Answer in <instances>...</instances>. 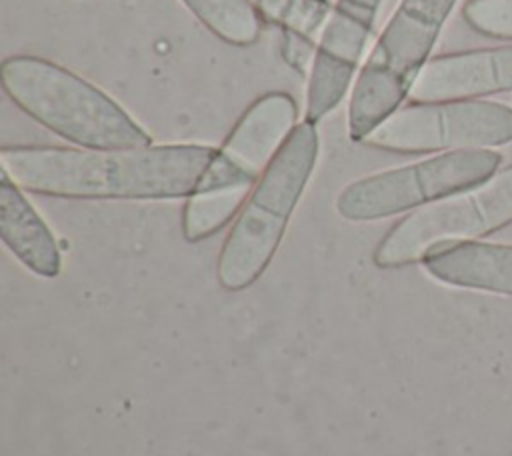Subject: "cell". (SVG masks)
I'll return each instance as SVG.
<instances>
[{
  "label": "cell",
  "mask_w": 512,
  "mask_h": 456,
  "mask_svg": "<svg viewBox=\"0 0 512 456\" xmlns=\"http://www.w3.org/2000/svg\"><path fill=\"white\" fill-rule=\"evenodd\" d=\"M0 168L26 192L74 200H172L254 186L204 144H150L130 150L4 146Z\"/></svg>",
  "instance_id": "cell-1"
},
{
  "label": "cell",
  "mask_w": 512,
  "mask_h": 456,
  "mask_svg": "<svg viewBox=\"0 0 512 456\" xmlns=\"http://www.w3.org/2000/svg\"><path fill=\"white\" fill-rule=\"evenodd\" d=\"M6 96L32 120L84 150H130L152 136L102 88L72 70L30 54L0 64Z\"/></svg>",
  "instance_id": "cell-2"
},
{
  "label": "cell",
  "mask_w": 512,
  "mask_h": 456,
  "mask_svg": "<svg viewBox=\"0 0 512 456\" xmlns=\"http://www.w3.org/2000/svg\"><path fill=\"white\" fill-rule=\"evenodd\" d=\"M318 148L316 124L298 122L252 186L218 254L216 278L224 290L252 286L272 262L314 172Z\"/></svg>",
  "instance_id": "cell-3"
},
{
  "label": "cell",
  "mask_w": 512,
  "mask_h": 456,
  "mask_svg": "<svg viewBox=\"0 0 512 456\" xmlns=\"http://www.w3.org/2000/svg\"><path fill=\"white\" fill-rule=\"evenodd\" d=\"M454 4L456 0H400L356 76L348 104L352 142H364L408 98Z\"/></svg>",
  "instance_id": "cell-4"
},
{
  "label": "cell",
  "mask_w": 512,
  "mask_h": 456,
  "mask_svg": "<svg viewBox=\"0 0 512 456\" xmlns=\"http://www.w3.org/2000/svg\"><path fill=\"white\" fill-rule=\"evenodd\" d=\"M500 164L502 156L494 150L440 152L346 184L336 198V212L348 222H374L418 210L484 184Z\"/></svg>",
  "instance_id": "cell-5"
},
{
  "label": "cell",
  "mask_w": 512,
  "mask_h": 456,
  "mask_svg": "<svg viewBox=\"0 0 512 456\" xmlns=\"http://www.w3.org/2000/svg\"><path fill=\"white\" fill-rule=\"evenodd\" d=\"M512 224V166L470 190L426 204L396 222L378 242V268L416 264L442 242L480 240Z\"/></svg>",
  "instance_id": "cell-6"
},
{
  "label": "cell",
  "mask_w": 512,
  "mask_h": 456,
  "mask_svg": "<svg viewBox=\"0 0 512 456\" xmlns=\"http://www.w3.org/2000/svg\"><path fill=\"white\" fill-rule=\"evenodd\" d=\"M512 142V108L492 100L412 102L392 112L364 144L398 154L490 150Z\"/></svg>",
  "instance_id": "cell-7"
},
{
  "label": "cell",
  "mask_w": 512,
  "mask_h": 456,
  "mask_svg": "<svg viewBox=\"0 0 512 456\" xmlns=\"http://www.w3.org/2000/svg\"><path fill=\"white\" fill-rule=\"evenodd\" d=\"M382 0H338L320 36L306 86V120L316 124L348 94Z\"/></svg>",
  "instance_id": "cell-8"
},
{
  "label": "cell",
  "mask_w": 512,
  "mask_h": 456,
  "mask_svg": "<svg viewBox=\"0 0 512 456\" xmlns=\"http://www.w3.org/2000/svg\"><path fill=\"white\" fill-rule=\"evenodd\" d=\"M512 92V44L430 58L410 86L412 102L480 100Z\"/></svg>",
  "instance_id": "cell-9"
},
{
  "label": "cell",
  "mask_w": 512,
  "mask_h": 456,
  "mask_svg": "<svg viewBox=\"0 0 512 456\" xmlns=\"http://www.w3.org/2000/svg\"><path fill=\"white\" fill-rule=\"evenodd\" d=\"M298 126V106L286 92H266L256 98L220 146V156L250 184L278 154Z\"/></svg>",
  "instance_id": "cell-10"
},
{
  "label": "cell",
  "mask_w": 512,
  "mask_h": 456,
  "mask_svg": "<svg viewBox=\"0 0 512 456\" xmlns=\"http://www.w3.org/2000/svg\"><path fill=\"white\" fill-rule=\"evenodd\" d=\"M420 264L442 284L512 296V244L442 242L432 246Z\"/></svg>",
  "instance_id": "cell-11"
},
{
  "label": "cell",
  "mask_w": 512,
  "mask_h": 456,
  "mask_svg": "<svg viewBox=\"0 0 512 456\" xmlns=\"http://www.w3.org/2000/svg\"><path fill=\"white\" fill-rule=\"evenodd\" d=\"M0 238L30 272L42 278L60 274L62 256L52 230L4 168H0Z\"/></svg>",
  "instance_id": "cell-12"
},
{
  "label": "cell",
  "mask_w": 512,
  "mask_h": 456,
  "mask_svg": "<svg viewBox=\"0 0 512 456\" xmlns=\"http://www.w3.org/2000/svg\"><path fill=\"white\" fill-rule=\"evenodd\" d=\"M252 186H232L200 192L186 198L182 208V234L188 242H200L236 220Z\"/></svg>",
  "instance_id": "cell-13"
},
{
  "label": "cell",
  "mask_w": 512,
  "mask_h": 456,
  "mask_svg": "<svg viewBox=\"0 0 512 456\" xmlns=\"http://www.w3.org/2000/svg\"><path fill=\"white\" fill-rule=\"evenodd\" d=\"M182 4L220 40L250 46L260 38L262 18L250 0H182Z\"/></svg>",
  "instance_id": "cell-14"
},
{
  "label": "cell",
  "mask_w": 512,
  "mask_h": 456,
  "mask_svg": "<svg viewBox=\"0 0 512 456\" xmlns=\"http://www.w3.org/2000/svg\"><path fill=\"white\" fill-rule=\"evenodd\" d=\"M260 18L282 30V36L310 42L318 48L332 14L328 0H250Z\"/></svg>",
  "instance_id": "cell-15"
},
{
  "label": "cell",
  "mask_w": 512,
  "mask_h": 456,
  "mask_svg": "<svg viewBox=\"0 0 512 456\" xmlns=\"http://www.w3.org/2000/svg\"><path fill=\"white\" fill-rule=\"evenodd\" d=\"M462 16L472 30L484 36L512 40V0H468Z\"/></svg>",
  "instance_id": "cell-16"
}]
</instances>
